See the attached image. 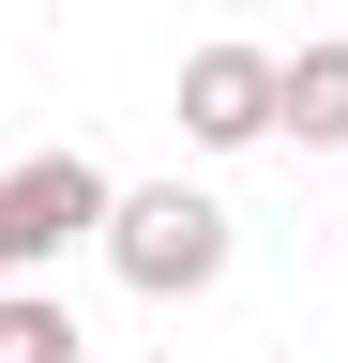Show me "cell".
I'll return each mask as SVG.
<instances>
[{
  "label": "cell",
  "instance_id": "6da1fadb",
  "mask_svg": "<svg viewBox=\"0 0 348 363\" xmlns=\"http://www.w3.org/2000/svg\"><path fill=\"white\" fill-rule=\"evenodd\" d=\"M106 272L137 303H197V288H228V197H197V182H121L106 197Z\"/></svg>",
  "mask_w": 348,
  "mask_h": 363
},
{
  "label": "cell",
  "instance_id": "7a4b0ae2",
  "mask_svg": "<svg viewBox=\"0 0 348 363\" xmlns=\"http://www.w3.org/2000/svg\"><path fill=\"white\" fill-rule=\"evenodd\" d=\"M106 197H121V182H106L91 152H30V167H0V227H16V272H30V257H61V242H91V227H106Z\"/></svg>",
  "mask_w": 348,
  "mask_h": 363
},
{
  "label": "cell",
  "instance_id": "3957f363",
  "mask_svg": "<svg viewBox=\"0 0 348 363\" xmlns=\"http://www.w3.org/2000/svg\"><path fill=\"white\" fill-rule=\"evenodd\" d=\"M182 136L197 152H257L273 136V45H197L182 61Z\"/></svg>",
  "mask_w": 348,
  "mask_h": 363
},
{
  "label": "cell",
  "instance_id": "277c9868",
  "mask_svg": "<svg viewBox=\"0 0 348 363\" xmlns=\"http://www.w3.org/2000/svg\"><path fill=\"white\" fill-rule=\"evenodd\" d=\"M273 136H303V152H348V45H303V61H273Z\"/></svg>",
  "mask_w": 348,
  "mask_h": 363
},
{
  "label": "cell",
  "instance_id": "5b68a950",
  "mask_svg": "<svg viewBox=\"0 0 348 363\" xmlns=\"http://www.w3.org/2000/svg\"><path fill=\"white\" fill-rule=\"evenodd\" d=\"M0 363H91L76 303H61V288H16V272H0Z\"/></svg>",
  "mask_w": 348,
  "mask_h": 363
}]
</instances>
